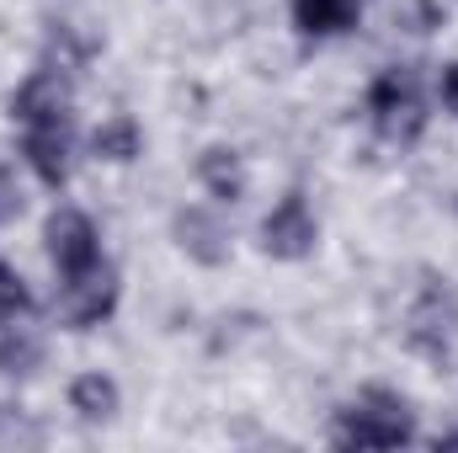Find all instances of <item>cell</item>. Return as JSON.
I'll return each instance as SVG.
<instances>
[{
    "instance_id": "6da1fadb",
    "label": "cell",
    "mask_w": 458,
    "mask_h": 453,
    "mask_svg": "<svg viewBox=\"0 0 458 453\" xmlns=\"http://www.w3.org/2000/svg\"><path fill=\"white\" fill-rule=\"evenodd\" d=\"M416 438V427H411V406H405V395H394V389H362V400L342 411V422H336V443L342 449H400V443H411Z\"/></svg>"
},
{
    "instance_id": "7a4b0ae2",
    "label": "cell",
    "mask_w": 458,
    "mask_h": 453,
    "mask_svg": "<svg viewBox=\"0 0 458 453\" xmlns=\"http://www.w3.org/2000/svg\"><path fill=\"white\" fill-rule=\"evenodd\" d=\"M368 117H373V128H378V139H389V144H416L421 133H427V97H421V81L411 75V70H384V75H373V86H368Z\"/></svg>"
},
{
    "instance_id": "3957f363",
    "label": "cell",
    "mask_w": 458,
    "mask_h": 453,
    "mask_svg": "<svg viewBox=\"0 0 458 453\" xmlns=\"http://www.w3.org/2000/svg\"><path fill=\"white\" fill-rule=\"evenodd\" d=\"M117 294H123V283H117V272L107 261H97V267H86V272H70V278L59 283V299H54L59 326H64V331H97V326L117 310Z\"/></svg>"
},
{
    "instance_id": "277c9868",
    "label": "cell",
    "mask_w": 458,
    "mask_h": 453,
    "mask_svg": "<svg viewBox=\"0 0 458 453\" xmlns=\"http://www.w3.org/2000/svg\"><path fill=\"white\" fill-rule=\"evenodd\" d=\"M320 245V219L304 192H283L261 219V251L272 261H310Z\"/></svg>"
},
{
    "instance_id": "5b68a950",
    "label": "cell",
    "mask_w": 458,
    "mask_h": 453,
    "mask_svg": "<svg viewBox=\"0 0 458 453\" xmlns=\"http://www.w3.org/2000/svg\"><path fill=\"white\" fill-rule=\"evenodd\" d=\"M43 251H48L54 272L70 278V272H86V267L102 261V235L91 225V214H81V209H54L48 225H43Z\"/></svg>"
},
{
    "instance_id": "8992f818",
    "label": "cell",
    "mask_w": 458,
    "mask_h": 453,
    "mask_svg": "<svg viewBox=\"0 0 458 453\" xmlns=\"http://www.w3.org/2000/svg\"><path fill=\"white\" fill-rule=\"evenodd\" d=\"M171 235H176L182 256H192L198 267H225L229 261V225L219 219V209H208V203H187V209H176Z\"/></svg>"
},
{
    "instance_id": "52a82bcc",
    "label": "cell",
    "mask_w": 458,
    "mask_h": 453,
    "mask_svg": "<svg viewBox=\"0 0 458 453\" xmlns=\"http://www.w3.org/2000/svg\"><path fill=\"white\" fill-rule=\"evenodd\" d=\"M11 117L21 128H38V123H70V81L64 70H32L16 97H11Z\"/></svg>"
},
{
    "instance_id": "ba28073f",
    "label": "cell",
    "mask_w": 458,
    "mask_h": 453,
    "mask_svg": "<svg viewBox=\"0 0 458 453\" xmlns=\"http://www.w3.org/2000/svg\"><path fill=\"white\" fill-rule=\"evenodd\" d=\"M21 160L32 166V176L43 187H70V171H75V150H70V128L64 123H38V128H21Z\"/></svg>"
},
{
    "instance_id": "9c48e42d",
    "label": "cell",
    "mask_w": 458,
    "mask_h": 453,
    "mask_svg": "<svg viewBox=\"0 0 458 453\" xmlns=\"http://www.w3.org/2000/svg\"><path fill=\"white\" fill-rule=\"evenodd\" d=\"M64 400H70V411L81 416V422H113L117 411H123V389H117L113 373H102V368H86V373H75L70 379V389H64Z\"/></svg>"
},
{
    "instance_id": "30bf717a",
    "label": "cell",
    "mask_w": 458,
    "mask_h": 453,
    "mask_svg": "<svg viewBox=\"0 0 458 453\" xmlns=\"http://www.w3.org/2000/svg\"><path fill=\"white\" fill-rule=\"evenodd\" d=\"M198 182H203V192H208L214 203H240L245 187H250L245 160H240V150H229V144H208V150L198 155Z\"/></svg>"
},
{
    "instance_id": "8fae6325",
    "label": "cell",
    "mask_w": 458,
    "mask_h": 453,
    "mask_svg": "<svg viewBox=\"0 0 458 453\" xmlns=\"http://www.w3.org/2000/svg\"><path fill=\"white\" fill-rule=\"evenodd\" d=\"M454 326H458L454 304L437 299V294H427V299L411 310V346H416V352H432V357H448Z\"/></svg>"
},
{
    "instance_id": "7c38bea8",
    "label": "cell",
    "mask_w": 458,
    "mask_h": 453,
    "mask_svg": "<svg viewBox=\"0 0 458 453\" xmlns=\"http://www.w3.org/2000/svg\"><path fill=\"white\" fill-rule=\"evenodd\" d=\"M362 0H293V27L304 38H342L357 27Z\"/></svg>"
},
{
    "instance_id": "4fadbf2b",
    "label": "cell",
    "mask_w": 458,
    "mask_h": 453,
    "mask_svg": "<svg viewBox=\"0 0 458 453\" xmlns=\"http://www.w3.org/2000/svg\"><path fill=\"white\" fill-rule=\"evenodd\" d=\"M91 155L107 160V166H133V160L144 155V128H139L128 113L102 117L97 133H91Z\"/></svg>"
},
{
    "instance_id": "5bb4252c",
    "label": "cell",
    "mask_w": 458,
    "mask_h": 453,
    "mask_svg": "<svg viewBox=\"0 0 458 453\" xmlns=\"http://www.w3.org/2000/svg\"><path fill=\"white\" fill-rule=\"evenodd\" d=\"M43 363V337L27 326H5L0 331V373H32Z\"/></svg>"
},
{
    "instance_id": "9a60e30c",
    "label": "cell",
    "mask_w": 458,
    "mask_h": 453,
    "mask_svg": "<svg viewBox=\"0 0 458 453\" xmlns=\"http://www.w3.org/2000/svg\"><path fill=\"white\" fill-rule=\"evenodd\" d=\"M32 310V288H27V278L11 267V261H0V321H21Z\"/></svg>"
},
{
    "instance_id": "2e32d148",
    "label": "cell",
    "mask_w": 458,
    "mask_h": 453,
    "mask_svg": "<svg viewBox=\"0 0 458 453\" xmlns=\"http://www.w3.org/2000/svg\"><path fill=\"white\" fill-rule=\"evenodd\" d=\"M21 209H27V198H21V182H16V171H11V166H0V225L21 219Z\"/></svg>"
},
{
    "instance_id": "e0dca14e",
    "label": "cell",
    "mask_w": 458,
    "mask_h": 453,
    "mask_svg": "<svg viewBox=\"0 0 458 453\" xmlns=\"http://www.w3.org/2000/svg\"><path fill=\"white\" fill-rule=\"evenodd\" d=\"M437 91H443V107L458 117V64H443V81H437Z\"/></svg>"
},
{
    "instance_id": "ac0fdd59",
    "label": "cell",
    "mask_w": 458,
    "mask_h": 453,
    "mask_svg": "<svg viewBox=\"0 0 458 453\" xmlns=\"http://www.w3.org/2000/svg\"><path fill=\"white\" fill-rule=\"evenodd\" d=\"M437 449H458V432H437Z\"/></svg>"
}]
</instances>
